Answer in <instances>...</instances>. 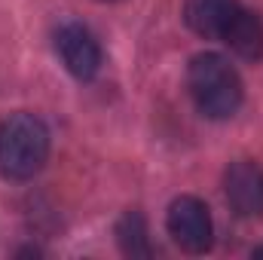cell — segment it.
Masks as SVG:
<instances>
[{"instance_id":"6da1fadb","label":"cell","mask_w":263,"mask_h":260,"mask_svg":"<svg viewBox=\"0 0 263 260\" xmlns=\"http://www.w3.org/2000/svg\"><path fill=\"white\" fill-rule=\"evenodd\" d=\"M187 86L199 114L208 120H230L242 104V80L236 67L217 52H202L190 62Z\"/></svg>"},{"instance_id":"7a4b0ae2","label":"cell","mask_w":263,"mask_h":260,"mask_svg":"<svg viewBox=\"0 0 263 260\" xmlns=\"http://www.w3.org/2000/svg\"><path fill=\"white\" fill-rule=\"evenodd\" d=\"M49 156V132L34 114H9L0 120V175L12 181L34 178Z\"/></svg>"},{"instance_id":"3957f363","label":"cell","mask_w":263,"mask_h":260,"mask_svg":"<svg viewBox=\"0 0 263 260\" xmlns=\"http://www.w3.org/2000/svg\"><path fill=\"white\" fill-rule=\"evenodd\" d=\"M165 227H168V236L190 254H202L211 248L214 242V220H211V211L208 205L196 199V196H181L168 205V214H165Z\"/></svg>"},{"instance_id":"277c9868","label":"cell","mask_w":263,"mask_h":260,"mask_svg":"<svg viewBox=\"0 0 263 260\" xmlns=\"http://www.w3.org/2000/svg\"><path fill=\"white\" fill-rule=\"evenodd\" d=\"M223 196L239 217L263 214V165L254 159H239L223 175Z\"/></svg>"},{"instance_id":"5b68a950","label":"cell","mask_w":263,"mask_h":260,"mask_svg":"<svg viewBox=\"0 0 263 260\" xmlns=\"http://www.w3.org/2000/svg\"><path fill=\"white\" fill-rule=\"evenodd\" d=\"M55 49H59L65 67L77 80H92L101 70V46L92 37V31L83 28L80 22H67V25L59 28Z\"/></svg>"},{"instance_id":"8992f818","label":"cell","mask_w":263,"mask_h":260,"mask_svg":"<svg viewBox=\"0 0 263 260\" xmlns=\"http://www.w3.org/2000/svg\"><path fill=\"white\" fill-rule=\"evenodd\" d=\"M239 0H187L184 3V22L199 37H223L227 25L239 12Z\"/></svg>"},{"instance_id":"52a82bcc","label":"cell","mask_w":263,"mask_h":260,"mask_svg":"<svg viewBox=\"0 0 263 260\" xmlns=\"http://www.w3.org/2000/svg\"><path fill=\"white\" fill-rule=\"evenodd\" d=\"M239 59L245 62H260L263 59V18L257 12L239 9L233 15V22L227 25L223 37H220Z\"/></svg>"},{"instance_id":"ba28073f","label":"cell","mask_w":263,"mask_h":260,"mask_svg":"<svg viewBox=\"0 0 263 260\" xmlns=\"http://www.w3.org/2000/svg\"><path fill=\"white\" fill-rule=\"evenodd\" d=\"M117 242L123 254L129 257H150V239H147V224L141 211H126L117 224Z\"/></svg>"},{"instance_id":"9c48e42d","label":"cell","mask_w":263,"mask_h":260,"mask_svg":"<svg viewBox=\"0 0 263 260\" xmlns=\"http://www.w3.org/2000/svg\"><path fill=\"white\" fill-rule=\"evenodd\" d=\"M254 254H257V257H263V245H260V248H257V251H254Z\"/></svg>"}]
</instances>
